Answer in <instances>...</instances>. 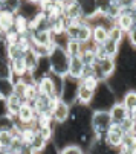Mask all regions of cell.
<instances>
[{"mask_svg":"<svg viewBox=\"0 0 136 154\" xmlns=\"http://www.w3.org/2000/svg\"><path fill=\"white\" fill-rule=\"evenodd\" d=\"M92 113L93 110L89 105L74 104L71 107V115L67 119V124L71 125L72 133L75 137V143L81 148L87 149L89 145L95 139L92 131Z\"/></svg>","mask_w":136,"mask_h":154,"instance_id":"1","label":"cell"},{"mask_svg":"<svg viewBox=\"0 0 136 154\" xmlns=\"http://www.w3.org/2000/svg\"><path fill=\"white\" fill-rule=\"evenodd\" d=\"M48 61H49V67H51V75L61 76V78L67 76L71 57H69L64 46H60V45H55L54 43V46L48 55Z\"/></svg>","mask_w":136,"mask_h":154,"instance_id":"2","label":"cell"},{"mask_svg":"<svg viewBox=\"0 0 136 154\" xmlns=\"http://www.w3.org/2000/svg\"><path fill=\"white\" fill-rule=\"evenodd\" d=\"M116 101H119V99L113 93V90L110 89L107 81H101L100 85L96 87L95 93H93V99H92V104H90V108L93 112L95 110H110L112 105Z\"/></svg>","mask_w":136,"mask_h":154,"instance_id":"3","label":"cell"},{"mask_svg":"<svg viewBox=\"0 0 136 154\" xmlns=\"http://www.w3.org/2000/svg\"><path fill=\"white\" fill-rule=\"evenodd\" d=\"M113 125L109 110H95L92 113V131L95 139H104L106 133Z\"/></svg>","mask_w":136,"mask_h":154,"instance_id":"4","label":"cell"},{"mask_svg":"<svg viewBox=\"0 0 136 154\" xmlns=\"http://www.w3.org/2000/svg\"><path fill=\"white\" fill-rule=\"evenodd\" d=\"M92 72H93V75H95L100 81H107L113 73L116 72V58L107 57V58L98 60V61L93 64Z\"/></svg>","mask_w":136,"mask_h":154,"instance_id":"5","label":"cell"},{"mask_svg":"<svg viewBox=\"0 0 136 154\" xmlns=\"http://www.w3.org/2000/svg\"><path fill=\"white\" fill-rule=\"evenodd\" d=\"M80 81H75L69 76H64L63 79V89H61V96L60 99L67 102L69 105L75 104V98H77V90H78Z\"/></svg>","mask_w":136,"mask_h":154,"instance_id":"6","label":"cell"},{"mask_svg":"<svg viewBox=\"0 0 136 154\" xmlns=\"http://www.w3.org/2000/svg\"><path fill=\"white\" fill-rule=\"evenodd\" d=\"M15 121L18 124V127H29V125H35V121H37V113L32 105H29L28 102H25L23 105H21L20 112L17 113L15 116Z\"/></svg>","mask_w":136,"mask_h":154,"instance_id":"7","label":"cell"},{"mask_svg":"<svg viewBox=\"0 0 136 154\" xmlns=\"http://www.w3.org/2000/svg\"><path fill=\"white\" fill-rule=\"evenodd\" d=\"M71 107L67 102L61 101V99H57L54 107H52V112H51V116H52V121H54V125L55 124H64L69 119V115H71Z\"/></svg>","mask_w":136,"mask_h":154,"instance_id":"8","label":"cell"},{"mask_svg":"<svg viewBox=\"0 0 136 154\" xmlns=\"http://www.w3.org/2000/svg\"><path fill=\"white\" fill-rule=\"evenodd\" d=\"M37 89H38V93L40 95H44V96H48L51 99H60L58 95H57L55 81H54V76L52 75L44 76L40 81H37Z\"/></svg>","mask_w":136,"mask_h":154,"instance_id":"9","label":"cell"},{"mask_svg":"<svg viewBox=\"0 0 136 154\" xmlns=\"http://www.w3.org/2000/svg\"><path fill=\"white\" fill-rule=\"evenodd\" d=\"M80 6L83 18L90 21L98 17V0H74Z\"/></svg>","mask_w":136,"mask_h":154,"instance_id":"10","label":"cell"},{"mask_svg":"<svg viewBox=\"0 0 136 154\" xmlns=\"http://www.w3.org/2000/svg\"><path fill=\"white\" fill-rule=\"evenodd\" d=\"M113 25L119 28L124 34H127L136 25V11H122Z\"/></svg>","mask_w":136,"mask_h":154,"instance_id":"11","label":"cell"},{"mask_svg":"<svg viewBox=\"0 0 136 154\" xmlns=\"http://www.w3.org/2000/svg\"><path fill=\"white\" fill-rule=\"evenodd\" d=\"M104 140H106L112 148L119 149L121 145H122V140H124V131H122V128H121L119 125H115V124H113V125L110 127V130L106 133Z\"/></svg>","mask_w":136,"mask_h":154,"instance_id":"12","label":"cell"},{"mask_svg":"<svg viewBox=\"0 0 136 154\" xmlns=\"http://www.w3.org/2000/svg\"><path fill=\"white\" fill-rule=\"evenodd\" d=\"M119 149L112 148L104 139H93L86 149V154H118Z\"/></svg>","mask_w":136,"mask_h":154,"instance_id":"13","label":"cell"},{"mask_svg":"<svg viewBox=\"0 0 136 154\" xmlns=\"http://www.w3.org/2000/svg\"><path fill=\"white\" fill-rule=\"evenodd\" d=\"M86 73V64L83 63L81 57H71V64H69V72H67V76L80 81Z\"/></svg>","mask_w":136,"mask_h":154,"instance_id":"14","label":"cell"},{"mask_svg":"<svg viewBox=\"0 0 136 154\" xmlns=\"http://www.w3.org/2000/svg\"><path fill=\"white\" fill-rule=\"evenodd\" d=\"M63 17L69 21H80L84 20L80 6L74 2V0H66L63 5Z\"/></svg>","mask_w":136,"mask_h":154,"instance_id":"15","label":"cell"},{"mask_svg":"<svg viewBox=\"0 0 136 154\" xmlns=\"http://www.w3.org/2000/svg\"><path fill=\"white\" fill-rule=\"evenodd\" d=\"M109 29L110 26H106L104 23H96L92 26V43L96 46H103L109 40Z\"/></svg>","mask_w":136,"mask_h":154,"instance_id":"16","label":"cell"},{"mask_svg":"<svg viewBox=\"0 0 136 154\" xmlns=\"http://www.w3.org/2000/svg\"><path fill=\"white\" fill-rule=\"evenodd\" d=\"M109 113H110V118H112V122L115 124V125H121L130 115L128 112L125 110V107L122 105L121 101H116L115 104L112 105V108L109 110Z\"/></svg>","mask_w":136,"mask_h":154,"instance_id":"17","label":"cell"},{"mask_svg":"<svg viewBox=\"0 0 136 154\" xmlns=\"http://www.w3.org/2000/svg\"><path fill=\"white\" fill-rule=\"evenodd\" d=\"M57 99H51L48 96H44V95H38V98L35 99L34 102V110H35V113L37 115H44V113H51L52 112V107L55 104Z\"/></svg>","mask_w":136,"mask_h":154,"instance_id":"18","label":"cell"},{"mask_svg":"<svg viewBox=\"0 0 136 154\" xmlns=\"http://www.w3.org/2000/svg\"><path fill=\"white\" fill-rule=\"evenodd\" d=\"M40 12V6L38 3H32L29 0H21L20 2V8L17 11V14H20L21 17H25L26 20H32L37 14Z\"/></svg>","mask_w":136,"mask_h":154,"instance_id":"19","label":"cell"},{"mask_svg":"<svg viewBox=\"0 0 136 154\" xmlns=\"http://www.w3.org/2000/svg\"><path fill=\"white\" fill-rule=\"evenodd\" d=\"M122 102V105L125 107V110L128 112V115L131 118H134L136 115V89H128L119 99ZM136 119V118H134Z\"/></svg>","mask_w":136,"mask_h":154,"instance_id":"20","label":"cell"},{"mask_svg":"<svg viewBox=\"0 0 136 154\" xmlns=\"http://www.w3.org/2000/svg\"><path fill=\"white\" fill-rule=\"evenodd\" d=\"M77 40L84 46H87L89 43H92V25H90V21H87V20H81L80 21Z\"/></svg>","mask_w":136,"mask_h":154,"instance_id":"21","label":"cell"},{"mask_svg":"<svg viewBox=\"0 0 136 154\" xmlns=\"http://www.w3.org/2000/svg\"><path fill=\"white\" fill-rule=\"evenodd\" d=\"M11 67L14 72V78H26L28 76V66L25 55L23 57H17L11 60Z\"/></svg>","mask_w":136,"mask_h":154,"instance_id":"22","label":"cell"},{"mask_svg":"<svg viewBox=\"0 0 136 154\" xmlns=\"http://www.w3.org/2000/svg\"><path fill=\"white\" fill-rule=\"evenodd\" d=\"M93 90L87 89L83 84L78 85V90H77V98H75V104H80V105H89L92 104V99H93Z\"/></svg>","mask_w":136,"mask_h":154,"instance_id":"23","label":"cell"},{"mask_svg":"<svg viewBox=\"0 0 136 154\" xmlns=\"http://www.w3.org/2000/svg\"><path fill=\"white\" fill-rule=\"evenodd\" d=\"M0 20H2V29L3 35L14 31V21H15V14L9 11H0Z\"/></svg>","mask_w":136,"mask_h":154,"instance_id":"24","label":"cell"},{"mask_svg":"<svg viewBox=\"0 0 136 154\" xmlns=\"http://www.w3.org/2000/svg\"><path fill=\"white\" fill-rule=\"evenodd\" d=\"M23 104H25V101H23V99H20L18 96H15V95L9 96V98L6 99L8 115H9V116H12V118H15V116H17V113L20 112V108H21V105H23Z\"/></svg>","mask_w":136,"mask_h":154,"instance_id":"25","label":"cell"},{"mask_svg":"<svg viewBox=\"0 0 136 154\" xmlns=\"http://www.w3.org/2000/svg\"><path fill=\"white\" fill-rule=\"evenodd\" d=\"M80 57H81L83 63L86 64V67H93V64L98 61L96 55H95V51H93V46H90V45L84 46V49H83Z\"/></svg>","mask_w":136,"mask_h":154,"instance_id":"26","label":"cell"},{"mask_svg":"<svg viewBox=\"0 0 136 154\" xmlns=\"http://www.w3.org/2000/svg\"><path fill=\"white\" fill-rule=\"evenodd\" d=\"M14 31L18 35H26L29 34V20L21 17L20 14H15V21H14Z\"/></svg>","mask_w":136,"mask_h":154,"instance_id":"27","label":"cell"},{"mask_svg":"<svg viewBox=\"0 0 136 154\" xmlns=\"http://www.w3.org/2000/svg\"><path fill=\"white\" fill-rule=\"evenodd\" d=\"M18 128V124L15 121V118L6 115L3 118H0V133H3V131H15Z\"/></svg>","mask_w":136,"mask_h":154,"instance_id":"28","label":"cell"},{"mask_svg":"<svg viewBox=\"0 0 136 154\" xmlns=\"http://www.w3.org/2000/svg\"><path fill=\"white\" fill-rule=\"evenodd\" d=\"M14 95V79H0V98L8 99Z\"/></svg>","mask_w":136,"mask_h":154,"instance_id":"29","label":"cell"},{"mask_svg":"<svg viewBox=\"0 0 136 154\" xmlns=\"http://www.w3.org/2000/svg\"><path fill=\"white\" fill-rule=\"evenodd\" d=\"M0 79H15L11 67V60H0Z\"/></svg>","mask_w":136,"mask_h":154,"instance_id":"30","label":"cell"},{"mask_svg":"<svg viewBox=\"0 0 136 154\" xmlns=\"http://www.w3.org/2000/svg\"><path fill=\"white\" fill-rule=\"evenodd\" d=\"M64 48H66L67 54H69V57H78V55H81V52L84 49V45H81L78 40H67Z\"/></svg>","mask_w":136,"mask_h":154,"instance_id":"31","label":"cell"},{"mask_svg":"<svg viewBox=\"0 0 136 154\" xmlns=\"http://www.w3.org/2000/svg\"><path fill=\"white\" fill-rule=\"evenodd\" d=\"M21 0H0V11H9L17 14Z\"/></svg>","mask_w":136,"mask_h":154,"instance_id":"32","label":"cell"},{"mask_svg":"<svg viewBox=\"0 0 136 154\" xmlns=\"http://www.w3.org/2000/svg\"><path fill=\"white\" fill-rule=\"evenodd\" d=\"M121 148L136 152V133H127V134H124V140H122Z\"/></svg>","mask_w":136,"mask_h":154,"instance_id":"33","label":"cell"},{"mask_svg":"<svg viewBox=\"0 0 136 154\" xmlns=\"http://www.w3.org/2000/svg\"><path fill=\"white\" fill-rule=\"evenodd\" d=\"M37 128H43V127H54V121L51 113H44V115H37V121H35Z\"/></svg>","mask_w":136,"mask_h":154,"instance_id":"34","label":"cell"},{"mask_svg":"<svg viewBox=\"0 0 136 154\" xmlns=\"http://www.w3.org/2000/svg\"><path fill=\"white\" fill-rule=\"evenodd\" d=\"M58 154H86V149L81 148L77 143H71L67 146H63L58 149Z\"/></svg>","mask_w":136,"mask_h":154,"instance_id":"35","label":"cell"},{"mask_svg":"<svg viewBox=\"0 0 136 154\" xmlns=\"http://www.w3.org/2000/svg\"><path fill=\"white\" fill-rule=\"evenodd\" d=\"M109 38L113 40V41H118V43H124L125 34H124L119 28H116L115 25H112L110 29H109Z\"/></svg>","mask_w":136,"mask_h":154,"instance_id":"36","label":"cell"},{"mask_svg":"<svg viewBox=\"0 0 136 154\" xmlns=\"http://www.w3.org/2000/svg\"><path fill=\"white\" fill-rule=\"evenodd\" d=\"M0 60H11L9 57V45L5 35H0Z\"/></svg>","mask_w":136,"mask_h":154,"instance_id":"37","label":"cell"},{"mask_svg":"<svg viewBox=\"0 0 136 154\" xmlns=\"http://www.w3.org/2000/svg\"><path fill=\"white\" fill-rule=\"evenodd\" d=\"M38 134L46 140V142H52L54 139V127H43V128H37Z\"/></svg>","mask_w":136,"mask_h":154,"instance_id":"38","label":"cell"},{"mask_svg":"<svg viewBox=\"0 0 136 154\" xmlns=\"http://www.w3.org/2000/svg\"><path fill=\"white\" fill-rule=\"evenodd\" d=\"M121 11H136V0H116Z\"/></svg>","mask_w":136,"mask_h":154,"instance_id":"39","label":"cell"},{"mask_svg":"<svg viewBox=\"0 0 136 154\" xmlns=\"http://www.w3.org/2000/svg\"><path fill=\"white\" fill-rule=\"evenodd\" d=\"M125 38H127V43H128V46L133 48L136 51V25L125 34Z\"/></svg>","mask_w":136,"mask_h":154,"instance_id":"40","label":"cell"},{"mask_svg":"<svg viewBox=\"0 0 136 154\" xmlns=\"http://www.w3.org/2000/svg\"><path fill=\"white\" fill-rule=\"evenodd\" d=\"M37 154H58V148L54 145V142H49L46 145V148H44L43 151H40V152H37Z\"/></svg>","mask_w":136,"mask_h":154,"instance_id":"41","label":"cell"},{"mask_svg":"<svg viewBox=\"0 0 136 154\" xmlns=\"http://www.w3.org/2000/svg\"><path fill=\"white\" fill-rule=\"evenodd\" d=\"M8 115V107H6V99L0 98V118Z\"/></svg>","mask_w":136,"mask_h":154,"instance_id":"42","label":"cell"},{"mask_svg":"<svg viewBox=\"0 0 136 154\" xmlns=\"http://www.w3.org/2000/svg\"><path fill=\"white\" fill-rule=\"evenodd\" d=\"M118 154H136V152H134V151H128V149H122V148H121V149L118 151Z\"/></svg>","mask_w":136,"mask_h":154,"instance_id":"43","label":"cell"},{"mask_svg":"<svg viewBox=\"0 0 136 154\" xmlns=\"http://www.w3.org/2000/svg\"><path fill=\"white\" fill-rule=\"evenodd\" d=\"M0 35H3V29H2V20H0Z\"/></svg>","mask_w":136,"mask_h":154,"instance_id":"44","label":"cell"},{"mask_svg":"<svg viewBox=\"0 0 136 154\" xmlns=\"http://www.w3.org/2000/svg\"><path fill=\"white\" fill-rule=\"evenodd\" d=\"M29 2H32V3H40L41 0H29Z\"/></svg>","mask_w":136,"mask_h":154,"instance_id":"45","label":"cell"},{"mask_svg":"<svg viewBox=\"0 0 136 154\" xmlns=\"http://www.w3.org/2000/svg\"><path fill=\"white\" fill-rule=\"evenodd\" d=\"M134 118H136V115H134Z\"/></svg>","mask_w":136,"mask_h":154,"instance_id":"46","label":"cell"}]
</instances>
